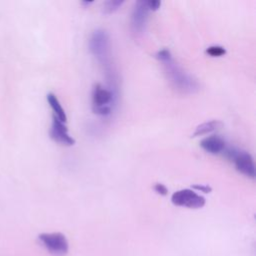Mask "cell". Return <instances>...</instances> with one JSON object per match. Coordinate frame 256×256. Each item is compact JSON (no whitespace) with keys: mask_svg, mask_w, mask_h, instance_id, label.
Instances as JSON below:
<instances>
[{"mask_svg":"<svg viewBox=\"0 0 256 256\" xmlns=\"http://www.w3.org/2000/svg\"><path fill=\"white\" fill-rule=\"evenodd\" d=\"M165 67V72L171 82V84L179 91L184 93H193L199 89V84L197 80L185 72L177 63L172 59L163 62Z\"/></svg>","mask_w":256,"mask_h":256,"instance_id":"1","label":"cell"},{"mask_svg":"<svg viewBox=\"0 0 256 256\" xmlns=\"http://www.w3.org/2000/svg\"><path fill=\"white\" fill-rule=\"evenodd\" d=\"M38 239L46 248V250L52 255L64 256L68 252V240L65 235L60 232L41 233L39 234Z\"/></svg>","mask_w":256,"mask_h":256,"instance_id":"2","label":"cell"},{"mask_svg":"<svg viewBox=\"0 0 256 256\" xmlns=\"http://www.w3.org/2000/svg\"><path fill=\"white\" fill-rule=\"evenodd\" d=\"M89 48L92 54L101 62H106L110 53V38L107 31L95 30L89 39Z\"/></svg>","mask_w":256,"mask_h":256,"instance_id":"3","label":"cell"},{"mask_svg":"<svg viewBox=\"0 0 256 256\" xmlns=\"http://www.w3.org/2000/svg\"><path fill=\"white\" fill-rule=\"evenodd\" d=\"M171 202L176 206L197 209L205 205V198L191 189H181L172 194Z\"/></svg>","mask_w":256,"mask_h":256,"instance_id":"4","label":"cell"},{"mask_svg":"<svg viewBox=\"0 0 256 256\" xmlns=\"http://www.w3.org/2000/svg\"><path fill=\"white\" fill-rule=\"evenodd\" d=\"M229 158L233 159L236 169L247 177H255V164L250 153L242 150H230L227 152Z\"/></svg>","mask_w":256,"mask_h":256,"instance_id":"5","label":"cell"},{"mask_svg":"<svg viewBox=\"0 0 256 256\" xmlns=\"http://www.w3.org/2000/svg\"><path fill=\"white\" fill-rule=\"evenodd\" d=\"M149 8L146 1H137L131 14V28L134 33L141 34L146 27Z\"/></svg>","mask_w":256,"mask_h":256,"instance_id":"6","label":"cell"},{"mask_svg":"<svg viewBox=\"0 0 256 256\" xmlns=\"http://www.w3.org/2000/svg\"><path fill=\"white\" fill-rule=\"evenodd\" d=\"M50 136L54 141L62 145L71 146L75 144V139L69 135L66 125L55 116H53L52 125L50 129Z\"/></svg>","mask_w":256,"mask_h":256,"instance_id":"7","label":"cell"},{"mask_svg":"<svg viewBox=\"0 0 256 256\" xmlns=\"http://www.w3.org/2000/svg\"><path fill=\"white\" fill-rule=\"evenodd\" d=\"M113 100L112 92L101 86L100 84H96L92 90V108L99 107H111V102Z\"/></svg>","mask_w":256,"mask_h":256,"instance_id":"8","label":"cell"},{"mask_svg":"<svg viewBox=\"0 0 256 256\" xmlns=\"http://www.w3.org/2000/svg\"><path fill=\"white\" fill-rule=\"evenodd\" d=\"M200 146L211 154H217L224 150L225 141L218 135H211L202 139Z\"/></svg>","mask_w":256,"mask_h":256,"instance_id":"9","label":"cell"},{"mask_svg":"<svg viewBox=\"0 0 256 256\" xmlns=\"http://www.w3.org/2000/svg\"><path fill=\"white\" fill-rule=\"evenodd\" d=\"M47 101H48L50 107L52 108V110L54 111V116L56 118H58L61 122L65 123L67 120V116H66V113H65L62 105L60 104L57 96L54 93H48Z\"/></svg>","mask_w":256,"mask_h":256,"instance_id":"10","label":"cell"},{"mask_svg":"<svg viewBox=\"0 0 256 256\" xmlns=\"http://www.w3.org/2000/svg\"><path fill=\"white\" fill-rule=\"evenodd\" d=\"M222 125H223L222 122L219 120H210V121L204 122L195 128V131L193 132V137L202 136L204 134L210 133L216 129H219L220 127H222Z\"/></svg>","mask_w":256,"mask_h":256,"instance_id":"11","label":"cell"},{"mask_svg":"<svg viewBox=\"0 0 256 256\" xmlns=\"http://www.w3.org/2000/svg\"><path fill=\"white\" fill-rule=\"evenodd\" d=\"M123 3H124L123 0H109V1H106V2L103 4L102 11H103L104 13H106V14L112 13V12L116 11Z\"/></svg>","mask_w":256,"mask_h":256,"instance_id":"12","label":"cell"},{"mask_svg":"<svg viewBox=\"0 0 256 256\" xmlns=\"http://www.w3.org/2000/svg\"><path fill=\"white\" fill-rule=\"evenodd\" d=\"M206 53L212 57H219L226 53V49L219 45H212L206 49Z\"/></svg>","mask_w":256,"mask_h":256,"instance_id":"13","label":"cell"},{"mask_svg":"<svg viewBox=\"0 0 256 256\" xmlns=\"http://www.w3.org/2000/svg\"><path fill=\"white\" fill-rule=\"evenodd\" d=\"M155 57L160 60L162 63L163 62H166V61H169L170 59H172L171 57V53L168 49H162V50H159L156 54H155Z\"/></svg>","mask_w":256,"mask_h":256,"instance_id":"14","label":"cell"},{"mask_svg":"<svg viewBox=\"0 0 256 256\" xmlns=\"http://www.w3.org/2000/svg\"><path fill=\"white\" fill-rule=\"evenodd\" d=\"M153 189H154V191H155V192H157L158 194L163 195V196H164V195H166V194L168 193V190H167L166 186H165L164 184H162V183H156V184L154 185Z\"/></svg>","mask_w":256,"mask_h":256,"instance_id":"15","label":"cell"},{"mask_svg":"<svg viewBox=\"0 0 256 256\" xmlns=\"http://www.w3.org/2000/svg\"><path fill=\"white\" fill-rule=\"evenodd\" d=\"M192 188L193 189H196V190H199L201 192H204V193H210L212 191V188L211 186L209 185H201V184H194L192 185Z\"/></svg>","mask_w":256,"mask_h":256,"instance_id":"16","label":"cell"},{"mask_svg":"<svg viewBox=\"0 0 256 256\" xmlns=\"http://www.w3.org/2000/svg\"><path fill=\"white\" fill-rule=\"evenodd\" d=\"M146 3H147L148 8L153 11L157 10L161 5V1H159V0H150V1H146Z\"/></svg>","mask_w":256,"mask_h":256,"instance_id":"17","label":"cell"},{"mask_svg":"<svg viewBox=\"0 0 256 256\" xmlns=\"http://www.w3.org/2000/svg\"><path fill=\"white\" fill-rule=\"evenodd\" d=\"M91 3H92V1H82V4H84V5H89Z\"/></svg>","mask_w":256,"mask_h":256,"instance_id":"18","label":"cell"}]
</instances>
